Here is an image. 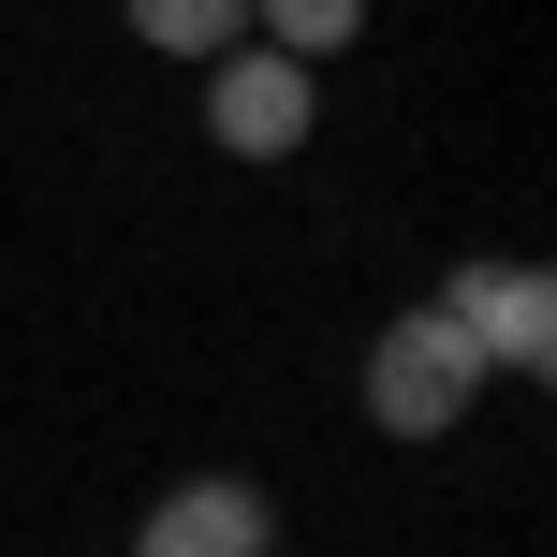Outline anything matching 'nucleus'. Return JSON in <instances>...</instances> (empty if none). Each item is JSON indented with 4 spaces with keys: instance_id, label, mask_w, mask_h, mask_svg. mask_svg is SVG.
<instances>
[{
    "instance_id": "nucleus-6",
    "label": "nucleus",
    "mask_w": 557,
    "mask_h": 557,
    "mask_svg": "<svg viewBox=\"0 0 557 557\" xmlns=\"http://www.w3.org/2000/svg\"><path fill=\"white\" fill-rule=\"evenodd\" d=\"M367 29V0H250V45H278V59H308V74H323L337 45H352Z\"/></svg>"
},
{
    "instance_id": "nucleus-5",
    "label": "nucleus",
    "mask_w": 557,
    "mask_h": 557,
    "mask_svg": "<svg viewBox=\"0 0 557 557\" xmlns=\"http://www.w3.org/2000/svg\"><path fill=\"white\" fill-rule=\"evenodd\" d=\"M117 15H133L147 59H221V45H250V0H117Z\"/></svg>"
},
{
    "instance_id": "nucleus-3",
    "label": "nucleus",
    "mask_w": 557,
    "mask_h": 557,
    "mask_svg": "<svg viewBox=\"0 0 557 557\" xmlns=\"http://www.w3.org/2000/svg\"><path fill=\"white\" fill-rule=\"evenodd\" d=\"M441 323L470 337L484 367L543 382V367H557V278H543V264H455V278H441Z\"/></svg>"
},
{
    "instance_id": "nucleus-4",
    "label": "nucleus",
    "mask_w": 557,
    "mask_h": 557,
    "mask_svg": "<svg viewBox=\"0 0 557 557\" xmlns=\"http://www.w3.org/2000/svg\"><path fill=\"white\" fill-rule=\"evenodd\" d=\"M133 557H278V499L235 484V470H206V484H176V499L133 529Z\"/></svg>"
},
{
    "instance_id": "nucleus-2",
    "label": "nucleus",
    "mask_w": 557,
    "mask_h": 557,
    "mask_svg": "<svg viewBox=\"0 0 557 557\" xmlns=\"http://www.w3.org/2000/svg\"><path fill=\"white\" fill-rule=\"evenodd\" d=\"M308 117H323L308 59H278V45H221V59H206V133H221L235 162H294Z\"/></svg>"
},
{
    "instance_id": "nucleus-1",
    "label": "nucleus",
    "mask_w": 557,
    "mask_h": 557,
    "mask_svg": "<svg viewBox=\"0 0 557 557\" xmlns=\"http://www.w3.org/2000/svg\"><path fill=\"white\" fill-rule=\"evenodd\" d=\"M470 396H484V352L441 323V294L396 308V323L367 337V425H382V441H455Z\"/></svg>"
}]
</instances>
